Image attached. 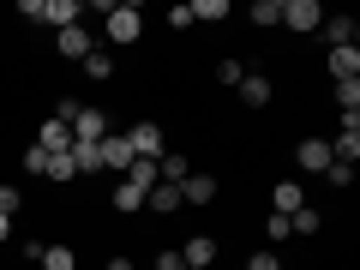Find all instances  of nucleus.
<instances>
[{
    "label": "nucleus",
    "instance_id": "obj_13",
    "mask_svg": "<svg viewBox=\"0 0 360 270\" xmlns=\"http://www.w3.org/2000/svg\"><path fill=\"white\" fill-rule=\"evenodd\" d=\"M300 168H307V174H324V168H330V144L324 139H300Z\"/></svg>",
    "mask_w": 360,
    "mask_h": 270
},
{
    "label": "nucleus",
    "instance_id": "obj_24",
    "mask_svg": "<svg viewBox=\"0 0 360 270\" xmlns=\"http://www.w3.org/2000/svg\"><path fill=\"white\" fill-rule=\"evenodd\" d=\"M205 18V25H217V18H229V0H193V25Z\"/></svg>",
    "mask_w": 360,
    "mask_h": 270
},
{
    "label": "nucleus",
    "instance_id": "obj_35",
    "mask_svg": "<svg viewBox=\"0 0 360 270\" xmlns=\"http://www.w3.org/2000/svg\"><path fill=\"white\" fill-rule=\"evenodd\" d=\"M0 210H6V217L18 210V186H0Z\"/></svg>",
    "mask_w": 360,
    "mask_h": 270
},
{
    "label": "nucleus",
    "instance_id": "obj_19",
    "mask_svg": "<svg viewBox=\"0 0 360 270\" xmlns=\"http://www.w3.org/2000/svg\"><path fill=\"white\" fill-rule=\"evenodd\" d=\"M108 72H115V54H108V49H103V42H96V49H90V54H84V78H96V84H103V78H108Z\"/></svg>",
    "mask_w": 360,
    "mask_h": 270
},
{
    "label": "nucleus",
    "instance_id": "obj_27",
    "mask_svg": "<svg viewBox=\"0 0 360 270\" xmlns=\"http://www.w3.org/2000/svg\"><path fill=\"white\" fill-rule=\"evenodd\" d=\"M252 25H283V0H258V6H252Z\"/></svg>",
    "mask_w": 360,
    "mask_h": 270
},
{
    "label": "nucleus",
    "instance_id": "obj_12",
    "mask_svg": "<svg viewBox=\"0 0 360 270\" xmlns=\"http://www.w3.org/2000/svg\"><path fill=\"white\" fill-rule=\"evenodd\" d=\"M270 205H276V217H295V210L307 205V193H300V180H276V193H270Z\"/></svg>",
    "mask_w": 360,
    "mask_h": 270
},
{
    "label": "nucleus",
    "instance_id": "obj_37",
    "mask_svg": "<svg viewBox=\"0 0 360 270\" xmlns=\"http://www.w3.org/2000/svg\"><path fill=\"white\" fill-rule=\"evenodd\" d=\"M108 270H132V258H108Z\"/></svg>",
    "mask_w": 360,
    "mask_h": 270
},
{
    "label": "nucleus",
    "instance_id": "obj_9",
    "mask_svg": "<svg viewBox=\"0 0 360 270\" xmlns=\"http://www.w3.org/2000/svg\"><path fill=\"white\" fill-rule=\"evenodd\" d=\"M90 49H96V37H90L84 25H66V30H60V54H66V60H84Z\"/></svg>",
    "mask_w": 360,
    "mask_h": 270
},
{
    "label": "nucleus",
    "instance_id": "obj_31",
    "mask_svg": "<svg viewBox=\"0 0 360 270\" xmlns=\"http://www.w3.org/2000/svg\"><path fill=\"white\" fill-rule=\"evenodd\" d=\"M217 78H222V84L234 90V84H240V78H246V66H240V60H222V66H217Z\"/></svg>",
    "mask_w": 360,
    "mask_h": 270
},
{
    "label": "nucleus",
    "instance_id": "obj_11",
    "mask_svg": "<svg viewBox=\"0 0 360 270\" xmlns=\"http://www.w3.org/2000/svg\"><path fill=\"white\" fill-rule=\"evenodd\" d=\"M324 144H330V162H348V168L360 162V132L354 127H342L336 139H324Z\"/></svg>",
    "mask_w": 360,
    "mask_h": 270
},
{
    "label": "nucleus",
    "instance_id": "obj_33",
    "mask_svg": "<svg viewBox=\"0 0 360 270\" xmlns=\"http://www.w3.org/2000/svg\"><path fill=\"white\" fill-rule=\"evenodd\" d=\"M25 168H30V174H42V168H49V150H37V144H30V150H25Z\"/></svg>",
    "mask_w": 360,
    "mask_h": 270
},
{
    "label": "nucleus",
    "instance_id": "obj_14",
    "mask_svg": "<svg viewBox=\"0 0 360 270\" xmlns=\"http://www.w3.org/2000/svg\"><path fill=\"white\" fill-rule=\"evenodd\" d=\"M120 180H127V186H139V193L150 198V186H156L162 174H156V162H144V156H132V162H127V174H120Z\"/></svg>",
    "mask_w": 360,
    "mask_h": 270
},
{
    "label": "nucleus",
    "instance_id": "obj_32",
    "mask_svg": "<svg viewBox=\"0 0 360 270\" xmlns=\"http://www.w3.org/2000/svg\"><path fill=\"white\" fill-rule=\"evenodd\" d=\"M264 234H270V240H288V234H295V229H288V217H276V210H270V222H264Z\"/></svg>",
    "mask_w": 360,
    "mask_h": 270
},
{
    "label": "nucleus",
    "instance_id": "obj_16",
    "mask_svg": "<svg viewBox=\"0 0 360 270\" xmlns=\"http://www.w3.org/2000/svg\"><path fill=\"white\" fill-rule=\"evenodd\" d=\"M144 210H156V217H174V210H180V186H162V180H156L150 198H144Z\"/></svg>",
    "mask_w": 360,
    "mask_h": 270
},
{
    "label": "nucleus",
    "instance_id": "obj_30",
    "mask_svg": "<svg viewBox=\"0 0 360 270\" xmlns=\"http://www.w3.org/2000/svg\"><path fill=\"white\" fill-rule=\"evenodd\" d=\"M246 270H283V258H276V252L264 246V252H252V258H246Z\"/></svg>",
    "mask_w": 360,
    "mask_h": 270
},
{
    "label": "nucleus",
    "instance_id": "obj_21",
    "mask_svg": "<svg viewBox=\"0 0 360 270\" xmlns=\"http://www.w3.org/2000/svg\"><path fill=\"white\" fill-rule=\"evenodd\" d=\"M42 270H78V252L72 246H42Z\"/></svg>",
    "mask_w": 360,
    "mask_h": 270
},
{
    "label": "nucleus",
    "instance_id": "obj_36",
    "mask_svg": "<svg viewBox=\"0 0 360 270\" xmlns=\"http://www.w3.org/2000/svg\"><path fill=\"white\" fill-rule=\"evenodd\" d=\"M6 234H13V217H6V210H0V240H6Z\"/></svg>",
    "mask_w": 360,
    "mask_h": 270
},
{
    "label": "nucleus",
    "instance_id": "obj_25",
    "mask_svg": "<svg viewBox=\"0 0 360 270\" xmlns=\"http://www.w3.org/2000/svg\"><path fill=\"white\" fill-rule=\"evenodd\" d=\"M288 229H295V234H319V210H312V205H300L295 217H288Z\"/></svg>",
    "mask_w": 360,
    "mask_h": 270
},
{
    "label": "nucleus",
    "instance_id": "obj_1",
    "mask_svg": "<svg viewBox=\"0 0 360 270\" xmlns=\"http://www.w3.org/2000/svg\"><path fill=\"white\" fill-rule=\"evenodd\" d=\"M283 25L295 30V37H312V30L324 25V6L319 0H283Z\"/></svg>",
    "mask_w": 360,
    "mask_h": 270
},
{
    "label": "nucleus",
    "instance_id": "obj_3",
    "mask_svg": "<svg viewBox=\"0 0 360 270\" xmlns=\"http://www.w3.org/2000/svg\"><path fill=\"white\" fill-rule=\"evenodd\" d=\"M127 144H132V156H144V162H162V127H156V120H139V127L127 132Z\"/></svg>",
    "mask_w": 360,
    "mask_h": 270
},
{
    "label": "nucleus",
    "instance_id": "obj_7",
    "mask_svg": "<svg viewBox=\"0 0 360 270\" xmlns=\"http://www.w3.org/2000/svg\"><path fill=\"white\" fill-rule=\"evenodd\" d=\"M234 90H240V103H246V108H270V96H276V84H270L264 72H246Z\"/></svg>",
    "mask_w": 360,
    "mask_h": 270
},
{
    "label": "nucleus",
    "instance_id": "obj_18",
    "mask_svg": "<svg viewBox=\"0 0 360 270\" xmlns=\"http://www.w3.org/2000/svg\"><path fill=\"white\" fill-rule=\"evenodd\" d=\"M72 168L78 174H108L103 168V144H72Z\"/></svg>",
    "mask_w": 360,
    "mask_h": 270
},
{
    "label": "nucleus",
    "instance_id": "obj_4",
    "mask_svg": "<svg viewBox=\"0 0 360 270\" xmlns=\"http://www.w3.org/2000/svg\"><path fill=\"white\" fill-rule=\"evenodd\" d=\"M108 139V115L103 108H78L72 115V144H103Z\"/></svg>",
    "mask_w": 360,
    "mask_h": 270
},
{
    "label": "nucleus",
    "instance_id": "obj_23",
    "mask_svg": "<svg viewBox=\"0 0 360 270\" xmlns=\"http://www.w3.org/2000/svg\"><path fill=\"white\" fill-rule=\"evenodd\" d=\"M42 174H49L54 186H66V180H78V168H72V150H66V156H49V168H42Z\"/></svg>",
    "mask_w": 360,
    "mask_h": 270
},
{
    "label": "nucleus",
    "instance_id": "obj_6",
    "mask_svg": "<svg viewBox=\"0 0 360 270\" xmlns=\"http://www.w3.org/2000/svg\"><path fill=\"white\" fill-rule=\"evenodd\" d=\"M37 150H49V156H66L72 150V127H66V120H42V132H37Z\"/></svg>",
    "mask_w": 360,
    "mask_h": 270
},
{
    "label": "nucleus",
    "instance_id": "obj_10",
    "mask_svg": "<svg viewBox=\"0 0 360 270\" xmlns=\"http://www.w3.org/2000/svg\"><path fill=\"white\" fill-rule=\"evenodd\" d=\"M127 162H132V144H127V132H108V139H103V168L127 174Z\"/></svg>",
    "mask_w": 360,
    "mask_h": 270
},
{
    "label": "nucleus",
    "instance_id": "obj_5",
    "mask_svg": "<svg viewBox=\"0 0 360 270\" xmlns=\"http://www.w3.org/2000/svg\"><path fill=\"white\" fill-rule=\"evenodd\" d=\"M319 30H324L330 49H360V18H348V13H342V18H324Z\"/></svg>",
    "mask_w": 360,
    "mask_h": 270
},
{
    "label": "nucleus",
    "instance_id": "obj_28",
    "mask_svg": "<svg viewBox=\"0 0 360 270\" xmlns=\"http://www.w3.org/2000/svg\"><path fill=\"white\" fill-rule=\"evenodd\" d=\"M18 18H30V25H49V0H18Z\"/></svg>",
    "mask_w": 360,
    "mask_h": 270
},
{
    "label": "nucleus",
    "instance_id": "obj_8",
    "mask_svg": "<svg viewBox=\"0 0 360 270\" xmlns=\"http://www.w3.org/2000/svg\"><path fill=\"white\" fill-rule=\"evenodd\" d=\"M210 198H217V180H210V174L193 168V174L180 180V205H210Z\"/></svg>",
    "mask_w": 360,
    "mask_h": 270
},
{
    "label": "nucleus",
    "instance_id": "obj_22",
    "mask_svg": "<svg viewBox=\"0 0 360 270\" xmlns=\"http://www.w3.org/2000/svg\"><path fill=\"white\" fill-rule=\"evenodd\" d=\"M78 13H84V6H78V0H49V25H78Z\"/></svg>",
    "mask_w": 360,
    "mask_h": 270
},
{
    "label": "nucleus",
    "instance_id": "obj_26",
    "mask_svg": "<svg viewBox=\"0 0 360 270\" xmlns=\"http://www.w3.org/2000/svg\"><path fill=\"white\" fill-rule=\"evenodd\" d=\"M115 210H144V193H139V186H127V180H120V186H115Z\"/></svg>",
    "mask_w": 360,
    "mask_h": 270
},
{
    "label": "nucleus",
    "instance_id": "obj_17",
    "mask_svg": "<svg viewBox=\"0 0 360 270\" xmlns=\"http://www.w3.org/2000/svg\"><path fill=\"white\" fill-rule=\"evenodd\" d=\"M180 258H186V264H198V270H210V258H217V240H210V234H193V240L180 246Z\"/></svg>",
    "mask_w": 360,
    "mask_h": 270
},
{
    "label": "nucleus",
    "instance_id": "obj_2",
    "mask_svg": "<svg viewBox=\"0 0 360 270\" xmlns=\"http://www.w3.org/2000/svg\"><path fill=\"white\" fill-rule=\"evenodd\" d=\"M139 37H144L139 6H108V42H139Z\"/></svg>",
    "mask_w": 360,
    "mask_h": 270
},
{
    "label": "nucleus",
    "instance_id": "obj_20",
    "mask_svg": "<svg viewBox=\"0 0 360 270\" xmlns=\"http://www.w3.org/2000/svg\"><path fill=\"white\" fill-rule=\"evenodd\" d=\"M336 108H342V120L360 115V78H342V84H336Z\"/></svg>",
    "mask_w": 360,
    "mask_h": 270
},
{
    "label": "nucleus",
    "instance_id": "obj_34",
    "mask_svg": "<svg viewBox=\"0 0 360 270\" xmlns=\"http://www.w3.org/2000/svg\"><path fill=\"white\" fill-rule=\"evenodd\" d=\"M156 270H186V258L180 252H156Z\"/></svg>",
    "mask_w": 360,
    "mask_h": 270
},
{
    "label": "nucleus",
    "instance_id": "obj_29",
    "mask_svg": "<svg viewBox=\"0 0 360 270\" xmlns=\"http://www.w3.org/2000/svg\"><path fill=\"white\" fill-rule=\"evenodd\" d=\"M324 180H330L336 193H348V180H354V168H348V162H330V168H324Z\"/></svg>",
    "mask_w": 360,
    "mask_h": 270
},
{
    "label": "nucleus",
    "instance_id": "obj_15",
    "mask_svg": "<svg viewBox=\"0 0 360 270\" xmlns=\"http://www.w3.org/2000/svg\"><path fill=\"white\" fill-rule=\"evenodd\" d=\"M324 66H330L336 84H342V78H360V49H330V60H324Z\"/></svg>",
    "mask_w": 360,
    "mask_h": 270
},
{
    "label": "nucleus",
    "instance_id": "obj_38",
    "mask_svg": "<svg viewBox=\"0 0 360 270\" xmlns=\"http://www.w3.org/2000/svg\"><path fill=\"white\" fill-rule=\"evenodd\" d=\"M186 270H198V264H186Z\"/></svg>",
    "mask_w": 360,
    "mask_h": 270
}]
</instances>
